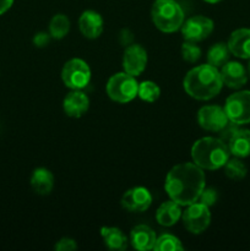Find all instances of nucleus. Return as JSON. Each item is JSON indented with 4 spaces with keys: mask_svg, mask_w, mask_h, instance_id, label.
Returning a JSON list of instances; mask_svg holds the SVG:
<instances>
[{
    "mask_svg": "<svg viewBox=\"0 0 250 251\" xmlns=\"http://www.w3.org/2000/svg\"><path fill=\"white\" fill-rule=\"evenodd\" d=\"M164 189L171 198L180 206H188L199 200L205 189L203 169L195 163L185 162L174 166L166 176Z\"/></svg>",
    "mask_w": 250,
    "mask_h": 251,
    "instance_id": "1",
    "label": "nucleus"
},
{
    "mask_svg": "<svg viewBox=\"0 0 250 251\" xmlns=\"http://www.w3.org/2000/svg\"><path fill=\"white\" fill-rule=\"evenodd\" d=\"M185 92L198 100H208L221 92L223 87L220 69L205 64L191 69L183 81Z\"/></svg>",
    "mask_w": 250,
    "mask_h": 251,
    "instance_id": "2",
    "label": "nucleus"
},
{
    "mask_svg": "<svg viewBox=\"0 0 250 251\" xmlns=\"http://www.w3.org/2000/svg\"><path fill=\"white\" fill-rule=\"evenodd\" d=\"M191 158L201 169L217 171L227 163L230 152L227 144L220 137H202L191 147Z\"/></svg>",
    "mask_w": 250,
    "mask_h": 251,
    "instance_id": "3",
    "label": "nucleus"
},
{
    "mask_svg": "<svg viewBox=\"0 0 250 251\" xmlns=\"http://www.w3.org/2000/svg\"><path fill=\"white\" fill-rule=\"evenodd\" d=\"M154 26L164 33H173L181 28L185 15L175 0H154L151 9Z\"/></svg>",
    "mask_w": 250,
    "mask_h": 251,
    "instance_id": "4",
    "label": "nucleus"
},
{
    "mask_svg": "<svg viewBox=\"0 0 250 251\" xmlns=\"http://www.w3.org/2000/svg\"><path fill=\"white\" fill-rule=\"evenodd\" d=\"M139 90V82L135 76L129 75L127 73L114 74L108 80L105 91L108 97L117 103H129L137 96Z\"/></svg>",
    "mask_w": 250,
    "mask_h": 251,
    "instance_id": "5",
    "label": "nucleus"
},
{
    "mask_svg": "<svg viewBox=\"0 0 250 251\" xmlns=\"http://www.w3.org/2000/svg\"><path fill=\"white\" fill-rule=\"evenodd\" d=\"M220 139L227 144L233 157L247 158L250 156V130L229 122L220 131Z\"/></svg>",
    "mask_w": 250,
    "mask_h": 251,
    "instance_id": "6",
    "label": "nucleus"
},
{
    "mask_svg": "<svg viewBox=\"0 0 250 251\" xmlns=\"http://www.w3.org/2000/svg\"><path fill=\"white\" fill-rule=\"evenodd\" d=\"M61 80L70 90H82L91 81V69L85 60L78 58L66 61L61 70Z\"/></svg>",
    "mask_w": 250,
    "mask_h": 251,
    "instance_id": "7",
    "label": "nucleus"
},
{
    "mask_svg": "<svg viewBox=\"0 0 250 251\" xmlns=\"http://www.w3.org/2000/svg\"><path fill=\"white\" fill-rule=\"evenodd\" d=\"M225 110L229 122L237 125L250 124V91H238L225 100Z\"/></svg>",
    "mask_w": 250,
    "mask_h": 251,
    "instance_id": "8",
    "label": "nucleus"
},
{
    "mask_svg": "<svg viewBox=\"0 0 250 251\" xmlns=\"http://www.w3.org/2000/svg\"><path fill=\"white\" fill-rule=\"evenodd\" d=\"M181 221L189 233L201 234L207 229L211 223L210 207L196 201L186 206V210L181 213Z\"/></svg>",
    "mask_w": 250,
    "mask_h": 251,
    "instance_id": "9",
    "label": "nucleus"
},
{
    "mask_svg": "<svg viewBox=\"0 0 250 251\" xmlns=\"http://www.w3.org/2000/svg\"><path fill=\"white\" fill-rule=\"evenodd\" d=\"M213 28H215V24L212 20L202 15H198L184 21L180 31L185 41L198 43L207 38L213 32Z\"/></svg>",
    "mask_w": 250,
    "mask_h": 251,
    "instance_id": "10",
    "label": "nucleus"
},
{
    "mask_svg": "<svg viewBox=\"0 0 250 251\" xmlns=\"http://www.w3.org/2000/svg\"><path fill=\"white\" fill-rule=\"evenodd\" d=\"M198 123L206 131L220 132L229 123V119L225 108L212 104L200 108L198 112Z\"/></svg>",
    "mask_w": 250,
    "mask_h": 251,
    "instance_id": "11",
    "label": "nucleus"
},
{
    "mask_svg": "<svg viewBox=\"0 0 250 251\" xmlns=\"http://www.w3.org/2000/svg\"><path fill=\"white\" fill-rule=\"evenodd\" d=\"M147 65V51L140 44H130L125 48L123 55V69L131 76H139Z\"/></svg>",
    "mask_w": 250,
    "mask_h": 251,
    "instance_id": "12",
    "label": "nucleus"
},
{
    "mask_svg": "<svg viewBox=\"0 0 250 251\" xmlns=\"http://www.w3.org/2000/svg\"><path fill=\"white\" fill-rule=\"evenodd\" d=\"M152 205V195L144 186H136L123 195L122 206L130 212H145Z\"/></svg>",
    "mask_w": 250,
    "mask_h": 251,
    "instance_id": "13",
    "label": "nucleus"
},
{
    "mask_svg": "<svg viewBox=\"0 0 250 251\" xmlns=\"http://www.w3.org/2000/svg\"><path fill=\"white\" fill-rule=\"evenodd\" d=\"M223 85L233 90L244 87L248 82L247 68L239 61H227L220 70Z\"/></svg>",
    "mask_w": 250,
    "mask_h": 251,
    "instance_id": "14",
    "label": "nucleus"
},
{
    "mask_svg": "<svg viewBox=\"0 0 250 251\" xmlns=\"http://www.w3.org/2000/svg\"><path fill=\"white\" fill-rule=\"evenodd\" d=\"M78 28L86 38L96 39L102 34L104 29V21L97 11L86 10L78 19Z\"/></svg>",
    "mask_w": 250,
    "mask_h": 251,
    "instance_id": "15",
    "label": "nucleus"
},
{
    "mask_svg": "<svg viewBox=\"0 0 250 251\" xmlns=\"http://www.w3.org/2000/svg\"><path fill=\"white\" fill-rule=\"evenodd\" d=\"M90 108V100L81 90H73L66 95L63 102V109L70 118H81Z\"/></svg>",
    "mask_w": 250,
    "mask_h": 251,
    "instance_id": "16",
    "label": "nucleus"
},
{
    "mask_svg": "<svg viewBox=\"0 0 250 251\" xmlns=\"http://www.w3.org/2000/svg\"><path fill=\"white\" fill-rule=\"evenodd\" d=\"M227 46L232 55L250 59V28H238L230 33Z\"/></svg>",
    "mask_w": 250,
    "mask_h": 251,
    "instance_id": "17",
    "label": "nucleus"
},
{
    "mask_svg": "<svg viewBox=\"0 0 250 251\" xmlns=\"http://www.w3.org/2000/svg\"><path fill=\"white\" fill-rule=\"evenodd\" d=\"M156 240V233L149 226H136L135 228H132L131 233H130V243L134 249L139 251L153 250Z\"/></svg>",
    "mask_w": 250,
    "mask_h": 251,
    "instance_id": "18",
    "label": "nucleus"
},
{
    "mask_svg": "<svg viewBox=\"0 0 250 251\" xmlns=\"http://www.w3.org/2000/svg\"><path fill=\"white\" fill-rule=\"evenodd\" d=\"M29 183L36 194L42 196L49 195L54 188V176L49 169L37 168L32 173Z\"/></svg>",
    "mask_w": 250,
    "mask_h": 251,
    "instance_id": "19",
    "label": "nucleus"
},
{
    "mask_svg": "<svg viewBox=\"0 0 250 251\" xmlns=\"http://www.w3.org/2000/svg\"><path fill=\"white\" fill-rule=\"evenodd\" d=\"M181 213V206L175 201L169 200L157 208L156 220L163 227H172L180 220Z\"/></svg>",
    "mask_w": 250,
    "mask_h": 251,
    "instance_id": "20",
    "label": "nucleus"
},
{
    "mask_svg": "<svg viewBox=\"0 0 250 251\" xmlns=\"http://www.w3.org/2000/svg\"><path fill=\"white\" fill-rule=\"evenodd\" d=\"M104 244L109 248L110 250L123 251L127 248V238L125 237L124 233L115 227H103L100 230Z\"/></svg>",
    "mask_w": 250,
    "mask_h": 251,
    "instance_id": "21",
    "label": "nucleus"
},
{
    "mask_svg": "<svg viewBox=\"0 0 250 251\" xmlns=\"http://www.w3.org/2000/svg\"><path fill=\"white\" fill-rule=\"evenodd\" d=\"M230 51L227 43H216L208 49L207 51V64L220 69L229 61Z\"/></svg>",
    "mask_w": 250,
    "mask_h": 251,
    "instance_id": "22",
    "label": "nucleus"
},
{
    "mask_svg": "<svg viewBox=\"0 0 250 251\" xmlns=\"http://www.w3.org/2000/svg\"><path fill=\"white\" fill-rule=\"evenodd\" d=\"M70 31V20L66 15L56 14L49 22V34L54 39H63Z\"/></svg>",
    "mask_w": 250,
    "mask_h": 251,
    "instance_id": "23",
    "label": "nucleus"
},
{
    "mask_svg": "<svg viewBox=\"0 0 250 251\" xmlns=\"http://www.w3.org/2000/svg\"><path fill=\"white\" fill-rule=\"evenodd\" d=\"M223 168H225V176L232 179V180H242L248 174L247 166L242 161V158H238V157H233V158L228 159Z\"/></svg>",
    "mask_w": 250,
    "mask_h": 251,
    "instance_id": "24",
    "label": "nucleus"
},
{
    "mask_svg": "<svg viewBox=\"0 0 250 251\" xmlns=\"http://www.w3.org/2000/svg\"><path fill=\"white\" fill-rule=\"evenodd\" d=\"M137 96L141 98L142 100L149 103L156 102L161 96V88L158 87L156 82L153 81H144V82L139 83V90H137Z\"/></svg>",
    "mask_w": 250,
    "mask_h": 251,
    "instance_id": "25",
    "label": "nucleus"
},
{
    "mask_svg": "<svg viewBox=\"0 0 250 251\" xmlns=\"http://www.w3.org/2000/svg\"><path fill=\"white\" fill-rule=\"evenodd\" d=\"M184 249L183 244L176 237L172 234H162L157 238L153 250L156 251H181Z\"/></svg>",
    "mask_w": 250,
    "mask_h": 251,
    "instance_id": "26",
    "label": "nucleus"
},
{
    "mask_svg": "<svg viewBox=\"0 0 250 251\" xmlns=\"http://www.w3.org/2000/svg\"><path fill=\"white\" fill-rule=\"evenodd\" d=\"M181 56L188 63H196L201 58V49L196 46V43L185 41L181 44Z\"/></svg>",
    "mask_w": 250,
    "mask_h": 251,
    "instance_id": "27",
    "label": "nucleus"
},
{
    "mask_svg": "<svg viewBox=\"0 0 250 251\" xmlns=\"http://www.w3.org/2000/svg\"><path fill=\"white\" fill-rule=\"evenodd\" d=\"M217 200H218L217 190L213 188H205L202 191H201L198 202L202 203V205L207 206V207H211V206L216 205Z\"/></svg>",
    "mask_w": 250,
    "mask_h": 251,
    "instance_id": "28",
    "label": "nucleus"
},
{
    "mask_svg": "<svg viewBox=\"0 0 250 251\" xmlns=\"http://www.w3.org/2000/svg\"><path fill=\"white\" fill-rule=\"evenodd\" d=\"M54 249L56 251H71L77 249V244L74 239L71 238H63V239L59 240L55 244Z\"/></svg>",
    "mask_w": 250,
    "mask_h": 251,
    "instance_id": "29",
    "label": "nucleus"
},
{
    "mask_svg": "<svg viewBox=\"0 0 250 251\" xmlns=\"http://www.w3.org/2000/svg\"><path fill=\"white\" fill-rule=\"evenodd\" d=\"M50 38L51 36L49 33H46V32H38V33L34 34L33 44L37 48H44V47L49 44Z\"/></svg>",
    "mask_w": 250,
    "mask_h": 251,
    "instance_id": "30",
    "label": "nucleus"
},
{
    "mask_svg": "<svg viewBox=\"0 0 250 251\" xmlns=\"http://www.w3.org/2000/svg\"><path fill=\"white\" fill-rule=\"evenodd\" d=\"M15 0H0V15H4L5 12L11 9Z\"/></svg>",
    "mask_w": 250,
    "mask_h": 251,
    "instance_id": "31",
    "label": "nucleus"
},
{
    "mask_svg": "<svg viewBox=\"0 0 250 251\" xmlns=\"http://www.w3.org/2000/svg\"><path fill=\"white\" fill-rule=\"evenodd\" d=\"M203 1L208 2V4H217V2L222 1V0H203Z\"/></svg>",
    "mask_w": 250,
    "mask_h": 251,
    "instance_id": "32",
    "label": "nucleus"
},
{
    "mask_svg": "<svg viewBox=\"0 0 250 251\" xmlns=\"http://www.w3.org/2000/svg\"><path fill=\"white\" fill-rule=\"evenodd\" d=\"M247 71H248V76L250 77V59H249V63H248V68H247Z\"/></svg>",
    "mask_w": 250,
    "mask_h": 251,
    "instance_id": "33",
    "label": "nucleus"
}]
</instances>
